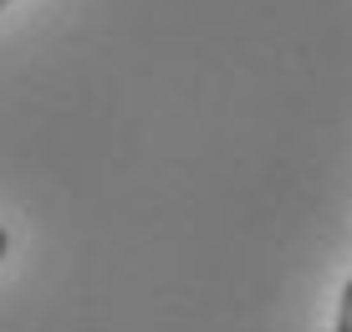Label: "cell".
Returning a JSON list of instances; mask_svg holds the SVG:
<instances>
[{
	"label": "cell",
	"instance_id": "obj_2",
	"mask_svg": "<svg viewBox=\"0 0 352 332\" xmlns=\"http://www.w3.org/2000/svg\"><path fill=\"white\" fill-rule=\"evenodd\" d=\"M10 251V236H6V225H0V256H6Z\"/></svg>",
	"mask_w": 352,
	"mask_h": 332
},
{
	"label": "cell",
	"instance_id": "obj_1",
	"mask_svg": "<svg viewBox=\"0 0 352 332\" xmlns=\"http://www.w3.org/2000/svg\"><path fill=\"white\" fill-rule=\"evenodd\" d=\"M337 332H352V281L342 287V302H337Z\"/></svg>",
	"mask_w": 352,
	"mask_h": 332
},
{
	"label": "cell",
	"instance_id": "obj_3",
	"mask_svg": "<svg viewBox=\"0 0 352 332\" xmlns=\"http://www.w3.org/2000/svg\"><path fill=\"white\" fill-rule=\"evenodd\" d=\"M6 6H10V0H0V10H6Z\"/></svg>",
	"mask_w": 352,
	"mask_h": 332
}]
</instances>
